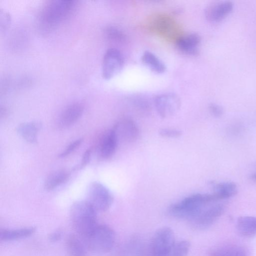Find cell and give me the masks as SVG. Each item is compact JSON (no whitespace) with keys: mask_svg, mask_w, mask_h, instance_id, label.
<instances>
[{"mask_svg":"<svg viewBox=\"0 0 256 256\" xmlns=\"http://www.w3.org/2000/svg\"><path fill=\"white\" fill-rule=\"evenodd\" d=\"M78 2L74 0H54L41 10L38 18V27L44 34L58 28L74 13Z\"/></svg>","mask_w":256,"mask_h":256,"instance_id":"cell-1","label":"cell"},{"mask_svg":"<svg viewBox=\"0 0 256 256\" xmlns=\"http://www.w3.org/2000/svg\"><path fill=\"white\" fill-rule=\"evenodd\" d=\"M214 201L216 200L212 193L194 194L172 204L168 212L174 218L192 221L199 215L206 204Z\"/></svg>","mask_w":256,"mask_h":256,"instance_id":"cell-2","label":"cell"},{"mask_svg":"<svg viewBox=\"0 0 256 256\" xmlns=\"http://www.w3.org/2000/svg\"><path fill=\"white\" fill-rule=\"evenodd\" d=\"M97 212L86 200L74 202L70 209V220L72 226L82 239L86 237L98 224Z\"/></svg>","mask_w":256,"mask_h":256,"instance_id":"cell-3","label":"cell"},{"mask_svg":"<svg viewBox=\"0 0 256 256\" xmlns=\"http://www.w3.org/2000/svg\"><path fill=\"white\" fill-rule=\"evenodd\" d=\"M86 248L96 254H104L112 248L116 240L114 230L106 224H97L84 238Z\"/></svg>","mask_w":256,"mask_h":256,"instance_id":"cell-4","label":"cell"},{"mask_svg":"<svg viewBox=\"0 0 256 256\" xmlns=\"http://www.w3.org/2000/svg\"><path fill=\"white\" fill-rule=\"evenodd\" d=\"M86 200L97 212H104L112 206L113 196L106 186L99 182H94L88 187Z\"/></svg>","mask_w":256,"mask_h":256,"instance_id":"cell-5","label":"cell"},{"mask_svg":"<svg viewBox=\"0 0 256 256\" xmlns=\"http://www.w3.org/2000/svg\"><path fill=\"white\" fill-rule=\"evenodd\" d=\"M174 234L169 227L158 230L152 242V251L154 256H170L175 245Z\"/></svg>","mask_w":256,"mask_h":256,"instance_id":"cell-6","label":"cell"},{"mask_svg":"<svg viewBox=\"0 0 256 256\" xmlns=\"http://www.w3.org/2000/svg\"><path fill=\"white\" fill-rule=\"evenodd\" d=\"M124 64L121 52L115 48H110L105 52L102 61V73L104 78L110 80L118 74Z\"/></svg>","mask_w":256,"mask_h":256,"instance_id":"cell-7","label":"cell"},{"mask_svg":"<svg viewBox=\"0 0 256 256\" xmlns=\"http://www.w3.org/2000/svg\"><path fill=\"white\" fill-rule=\"evenodd\" d=\"M154 104L159 115L166 118L178 112L180 106V100L176 94L166 92L156 96L154 99Z\"/></svg>","mask_w":256,"mask_h":256,"instance_id":"cell-8","label":"cell"},{"mask_svg":"<svg viewBox=\"0 0 256 256\" xmlns=\"http://www.w3.org/2000/svg\"><path fill=\"white\" fill-rule=\"evenodd\" d=\"M224 206L217 204L209 206L202 212L194 220H192L193 226L198 230H204L210 226L222 214Z\"/></svg>","mask_w":256,"mask_h":256,"instance_id":"cell-9","label":"cell"},{"mask_svg":"<svg viewBox=\"0 0 256 256\" xmlns=\"http://www.w3.org/2000/svg\"><path fill=\"white\" fill-rule=\"evenodd\" d=\"M112 128L118 141L134 142L138 138L139 134L138 126L132 119L128 118L120 119Z\"/></svg>","mask_w":256,"mask_h":256,"instance_id":"cell-10","label":"cell"},{"mask_svg":"<svg viewBox=\"0 0 256 256\" xmlns=\"http://www.w3.org/2000/svg\"><path fill=\"white\" fill-rule=\"evenodd\" d=\"M84 110V106L80 102H74L68 104L61 111L58 116V126L62 128L70 126L80 118Z\"/></svg>","mask_w":256,"mask_h":256,"instance_id":"cell-11","label":"cell"},{"mask_svg":"<svg viewBox=\"0 0 256 256\" xmlns=\"http://www.w3.org/2000/svg\"><path fill=\"white\" fill-rule=\"evenodd\" d=\"M234 4L230 1H222L210 6L206 12V17L212 22H218L231 12Z\"/></svg>","mask_w":256,"mask_h":256,"instance_id":"cell-12","label":"cell"},{"mask_svg":"<svg viewBox=\"0 0 256 256\" xmlns=\"http://www.w3.org/2000/svg\"><path fill=\"white\" fill-rule=\"evenodd\" d=\"M118 140L113 128L107 131L102 136L99 146L100 156L104 159L110 158L114 153Z\"/></svg>","mask_w":256,"mask_h":256,"instance_id":"cell-13","label":"cell"},{"mask_svg":"<svg viewBox=\"0 0 256 256\" xmlns=\"http://www.w3.org/2000/svg\"><path fill=\"white\" fill-rule=\"evenodd\" d=\"M200 38L196 33L183 36L176 42L178 49L182 52L188 55H196L198 50Z\"/></svg>","mask_w":256,"mask_h":256,"instance_id":"cell-14","label":"cell"},{"mask_svg":"<svg viewBox=\"0 0 256 256\" xmlns=\"http://www.w3.org/2000/svg\"><path fill=\"white\" fill-rule=\"evenodd\" d=\"M42 124L40 122L22 123L16 128L18 134L26 142L35 144L38 141V132L41 129Z\"/></svg>","mask_w":256,"mask_h":256,"instance_id":"cell-15","label":"cell"},{"mask_svg":"<svg viewBox=\"0 0 256 256\" xmlns=\"http://www.w3.org/2000/svg\"><path fill=\"white\" fill-rule=\"evenodd\" d=\"M36 230L33 227L18 229L0 230V240L4 242L13 241L27 238L32 234Z\"/></svg>","mask_w":256,"mask_h":256,"instance_id":"cell-16","label":"cell"},{"mask_svg":"<svg viewBox=\"0 0 256 256\" xmlns=\"http://www.w3.org/2000/svg\"><path fill=\"white\" fill-rule=\"evenodd\" d=\"M214 188L212 193L216 200L230 198L234 196L238 192L236 184L232 182H222L212 184Z\"/></svg>","mask_w":256,"mask_h":256,"instance_id":"cell-17","label":"cell"},{"mask_svg":"<svg viewBox=\"0 0 256 256\" xmlns=\"http://www.w3.org/2000/svg\"><path fill=\"white\" fill-rule=\"evenodd\" d=\"M236 228L238 233L243 236L252 237L256 236V217H239L236 222Z\"/></svg>","mask_w":256,"mask_h":256,"instance_id":"cell-18","label":"cell"},{"mask_svg":"<svg viewBox=\"0 0 256 256\" xmlns=\"http://www.w3.org/2000/svg\"><path fill=\"white\" fill-rule=\"evenodd\" d=\"M66 246L68 256H86V245L77 236L69 235Z\"/></svg>","mask_w":256,"mask_h":256,"instance_id":"cell-19","label":"cell"},{"mask_svg":"<svg viewBox=\"0 0 256 256\" xmlns=\"http://www.w3.org/2000/svg\"><path fill=\"white\" fill-rule=\"evenodd\" d=\"M142 61L152 71L162 74L166 71L164 64L154 53L146 50L142 56Z\"/></svg>","mask_w":256,"mask_h":256,"instance_id":"cell-20","label":"cell"},{"mask_svg":"<svg viewBox=\"0 0 256 256\" xmlns=\"http://www.w3.org/2000/svg\"><path fill=\"white\" fill-rule=\"evenodd\" d=\"M70 174L66 170H57L48 175L44 182V188L47 190H52L66 182Z\"/></svg>","mask_w":256,"mask_h":256,"instance_id":"cell-21","label":"cell"},{"mask_svg":"<svg viewBox=\"0 0 256 256\" xmlns=\"http://www.w3.org/2000/svg\"><path fill=\"white\" fill-rule=\"evenodd\" d=\"M209 256H247L246 250L236 245L225 246L212 250Z\"/></svg>","mask_w":256,"mask_h":256,"instance_id":"cell-22","label":"cell"},{"mask_svg":"<svg viewBox=\"0 0 256 256\" xmlns=\"http://www.w3.org/2000/svg\"><path fill=\"white\" fill-rule=\"evenodd\" d=\"M190 244L186 240H180L176 244L170 256H187Z\"/></svg>","mask_w":256,"mask_h":256,"instance_id":"cell-23","label":"cell"},{"mask_svg":"<svg viewBox=\"0 0 256 256\" xmlns=\"http://www.w3.org/2000/svg\"><path fill=\"white\" fill-rule=\"evenodd\" d=\"M105 34L108 39L112 40H120L124 38L122 31L114 26L107 27L105 30Z\"/></svg>","mask_w":256,"mask_h":256,"instance_id":"cell-24","label":"cell"},{"mask_svg":"<svg viewBox=\"0 0 256 256\" xmlns=\"http://www.w3.org/2000/svg\"><path fill=\"white\" fill-rule=\"evenodd\" d=\"M82 139L78 138L71 142L60 154V158H64L74 150L82 143Z\"/></svg>","mask_w":256,"mask_h":256,"instance_id":"cell-25","label":"cell"},{"mask_svg":"<svg viewBox=\"0 0 256 256\" xmlns=\"http://www.w3.org/2000/svg\"><path fill=\"white\" fill-rule=\"evenodd\" d=\"M10 22L9 14L4 10L0 12V30L1 32H5L8 28Z\"/></svg>","mask_w":256,"mask_h":256,"instance_id":"cell-26","label":"cell"},{"mask_svg":"<svg viewBox=\"0 0 256 256\" xmlns=\"http://www.w3.org/2000/svg\"><path fill=\"white\" fill-rule=\"evenodd\" d=\"M159 134L163 137L174 138L180 136L182 133L181 131L178 130L163 128L160 130Z\"/></svg>","mask_w":256,"mask_h":256,"instance_id":"cell-27","label":"cell"},{"mask_svg":"<svg viewBox=\"0 0 256 256\" xmlns=\"http://www.w3.org/2000/svg\"><path fill=\"white\" fill-rule=\"evenodd\" d=\"M208 108L210 113L214 116L219 117L223 114L222 108L216 104H210Z\"/></svg>","mask_w":256,"mask_h":256,"instance_id":"cell-28","label":"cell"},{"mask_svg":"<svg viewBox=\"0 0 256 256\" xmlns=\"http://www.w3.org/2000/svg\"><path fill=\"white\" fill-rule=\"evenodd\" d=\"M92 150L87 149L82 156L80 164L76 167L77 168H82L85 166L90 162Z\"/></svg>","mask_w":256,"mask_h":256,"instance_id":"cell-29","label":"cell"},{"mask_svg":"<svg viewBox=\"0 0 256 256\" xmlns=\"http://www.w3.org/2000/svg\"><path fill=\"white\" fill-rule=\"evenodd\" d=\"M62 236V231L60 230H58L53 232L50 234L48 240L52 242H56L61 240Z\"/></svg>","mask_w":256,"mask_h":256,"instance_id":"cell-30","label":"cell"},{"mask_svg":"<svg viewBox=\"0 0 256 256\" xmlns=\"http://www.w3.org/2000/svg\"><path fill=\"white\" fill-rule=\"evenodd\" d=\"M250 178L256 181V172H254L251 175Z\"/></svg>","mask_w":256,"mask_h":256,"instance_id":"cell-31","label":"cell"}]
</instances>
